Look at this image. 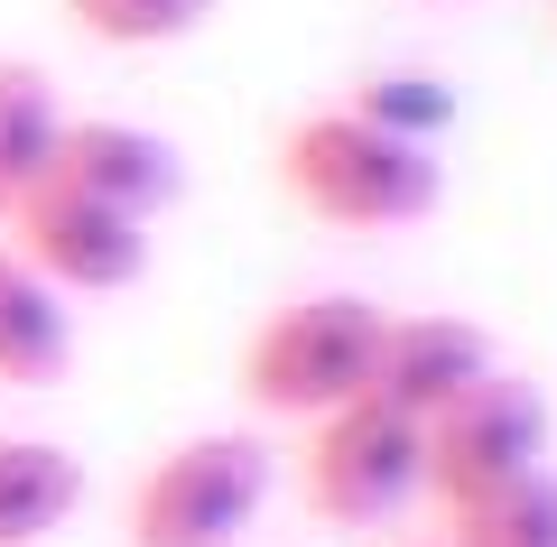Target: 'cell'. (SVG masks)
Returning <instances> with one entry per match:
<instances>
[{"mask_svg":"<svg viewBox=\"0 0 557 547\" xmlns=\"http://www.w3.org/2000/svg\"><path fill=\"white\" fill-rule=\"evenodd\" d=\"M57 186H75V196H94V204H112V214H131V223H159L168 204L186 196V158L168 149L149 121H112V112H65V130H57Z\"/></svg>","mask_w":557,"mask_h":547,"instance_id":"obj_8","label":"cell"},{"mask_svg":"<svg viewBox=\"0 0 557 547\" xmlns=\"http://www.w3.org/2000/svg\"><path fill=\"white\" fill-rule=\"evenodd\" d=\"M298 492L325 529H391L428 492V427L391 399H344L298 427Z\"/></svg>","mask_w":557,"mask_h":547,"instance_id":"obj_3","label":"cell"},{"mask_svg":"<svg viewBox=\"0 0 557 547\" xmlns=\"http://www.w3.org/2000/svg\"><path fill=\"white\" fill-rule=\"evenodd\" d=\"M84 455L57 436H0V547H47L84 510Z\"/></svg>","mask_w":557,"mask_h":547,"instance_id":"obj_10","label":"cell"},{"mask_svg":"<svg viewBox=\"0 0 557 547\" xmlns=\"http://www.w3.org/2000/svg\"><path fill=\"white\" fill-rule=\"evenodd\" d=\"M270 167H278V186H288V204H298L307 223H325V233H409V223H428L437 196H446L437 149H418V139L362 121L354 102L298 112L278 130Z\"/></svg>","mask_w":557,"mask_h":547,"instance_id":"obj_1","label":"cell"},{"mask_svg":"<svg viewBox=\"0 0 557 547\" xmlns=\"http://www.w3.org/2000/svg\"><path fill=\"white\" fill-rule=\"evenodd\" d=\"M344 102H354L362 121H381V130L418 139V149H437V130L456 121V94H446L437 75H418V65H381V75H362Z\"/></svg>","mask_w":557,"mask_h":547,"instance_id":"obj_14","label":"cell"},{"mask_svg":"<svg viewBox=\"0 0 557 547\" xmlns=\"http://www.w3.org/2000/svg\"><path fill=\"white\" fill-rule=\"evenodd\" d=\"M0 241H10L57 297H121V288H139V270H149V223L75 196V186H57V176L0 223Z\"/></svg>","mask_w":557,"mask_h":547,"instance_id":"obj_6","label":"cell"},{"mask_svg":"<svg viewBox=\"0 0 557 547\" xmlns=\"http://www.w3.org/2000/svg\"><path fill=\"white\" fill-rule=\"evenodd\" d=\"M539 464H548V399L511 372H493L446 418H428V501L437 510L483 501L493 483H520Z\"/></svg>","mask_w":557,"mask_h":547,"instance_id":"obj_5","label":"cell"},{"mask_svg":"<svg viewBox=\"0 0 557 547\" xmlns=\"http://www.w3.org/2000/svg\"><path fill=\"white\" fill-rule=\"evenodd\" d=\"M57 130H65L57 84H47L38 65L0 57V223L47 186V167H57Z\"/></svg>","mask_w":557,"mask_h":547,"instance_id":"obj_11","label":"cell"},{"mask_svg":"<svg viewBox=\"0 0 557 547\" xmlns=\"http://www.w3.org/2000/svg\"><path fill=\"white\" fill-rule=\"evenodd\" d=\"M391 547H456V538H446V529H437V538H391Z\"/></svg>","mask_w":557,"mask_h":547,"instance_id":"obj_15","label":"cell"},{"mask_svg":"<svg viewBox=\"0 0 557 547\" xmlns=\"http://www.w3.org/2000/svg\"><path fill=\"white\" fill-rule=\"evenodd\" d=\"M502 372V352L493 334L474 325V315H437V307H418V315H381V352H372V399H391L399 418H446L465 390H483V381Z\"/></svg>","mask_w":557,"mask_h":547,"instance_id":"obj_7","label":"cell"},{"mask_svg":"<svg viewBox=\"0 0 557 547\" xmlns=\"http://www.w3.org/2000/svg\"><path fill=\"white\" fill-rule=\"evenodd\" d=\"M381 315L372 297L354 288H317V297H288L270 307L251 334H242V399L278 427H307V418L344 409V399L372 390V352H381Z\"/></svg>","mask_w":557,"mask_h":547,"instance_id":"obj_2","label":"cell"},{"mask_svg":"<svg viewBox=\"0 0 557 547\" xmlns=\"http://www.w3.org/2000/svg\"><path fill=\"white\" fill-rule=\"evenodd\" d=\"M65 20H75V38L139 57V47H177V38H196V28L214 20V0H65Z\"/></svg>","mask_w":557,"mask_h":547,"instance_id":"obj_13","label":"cell"},{"mask_svg":"<svg viewBox=\"0 0 557 547\" xmlns=\"http://www.w3.org/2000/svg\"><path fill=\"white\" fill-rule=\"evenodd\" d=\"M75 372V297L0 241V390H57Z\"/></svg>","mask_w":557,"mask_h":547,"instance_id":"obj_9","label":"cell"},{"mask_svg":"<svg viewBox=\"0 0 557 547\" xmlns=\"http://www.w3.org/2000/svg\"><path fill=\"white\" fill-rule=\"evenodd\" d=\"M270 501V446L242 427L177 436L168 455H149V473L131 483L121 538L131 547H242V529Z\"/></svg>","mask_w":557,"mask_h":547,"instance_id":"obj_4","label":"cell"},{"mask_svg":"<svg viewBox=\"0 0 557 547\" xmlns=\"http://www.w3.org/2000/svg\"><path fill=\"white\" fill-rule=\"evenodd\" d=\"M446 538L456 547H557V473H520V483H493L483 501L446 510Z\"/></svg>","mask_w":557,"mask_h":547,"instance_id":"obj_12","label":"cell"}]
</instances>
